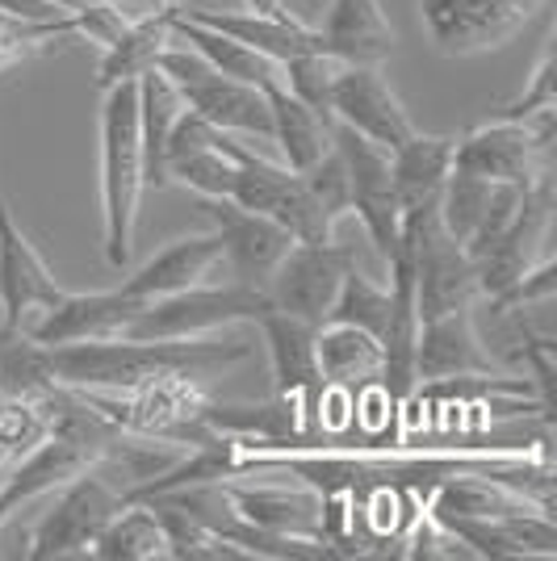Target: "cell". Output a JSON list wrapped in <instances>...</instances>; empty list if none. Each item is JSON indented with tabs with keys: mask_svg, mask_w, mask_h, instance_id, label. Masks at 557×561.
Masks as SVG:
<instances>
[{
	"mask_svg": "<svg viewBox=\"0 0 557 561\" xmlns=\"http://www.w3.org/2000/svg\"><path fill=\"white\" fill-rule=\"evenodd\" d=\"M89 558L96 561H163L172 558L168 545V528H163L160 512L143 499H126L122 512L96 533L89 545Z\"/></svg>",
	"mask_w": 557,
	"mask_h": 561,
	"instance_id": "cell-25",
	"label": "cell"
},
{
	"mask_svg": "<svg viewBox=\"0 0 557 561\" xmlns=\"http://www.w3.org/2000/svg\"><path fill=\"white\" fill-rule=\"evenodd\" d=\"M545 110H557L554 34H549V43H545V47H541V55H536V68H533V76H528V89L515 96V101H508L499 117H533V114H545Z\"/></svg>",
	"mask_w": 557,
	"mask_h": 561,
	"instance_id": "cell-35",
	"label": "cell"
},
{
	"mask_svg": "<svg viewBox=\"0 0 557 561\" xmlns=\"http://www.w3.org/2000/svg\"><path fill=\"white\" fill-rule=\"evenodd\" d=\"M185 114V101L177 93V84L160 68L139 76V135H143V176L147 185L163 188V142L172 122Z\"/></svg>",
	"mask_w": 557,
	"mask_h": 561,
	"instance_id": "cell-29",
	"label": "cell"
},
{
	"mask_svg": "<svg viewBox=\"0 0 557 561\" xmlns=\"http://www.w3.org/2000/svg\"><path fill=\"white\" fill-rule=\"evenodd\" d=\"M499 374L495 356L478 335L474 310H448L436 319H423L416 348V377L423 381H444V377H478Z\"/></svg>",
	"mask_w": 557,
	"mask_h": 561,
	"instance_id": "cell-17",
	"label": "cell"
},
{
	"mask_svg": "<svg viewBox=\"0 0 557 561\" xmlns=\"http://www.w3.org/2000/svg\"><path fill=\"white\" fill-rule=\"evenodd\" d=\"M255 328L264 335L269 365H273V394L285 398H310L319 386V356H315V323H306L298 314L269 310L255 319Z\"/></svg>",
	"mask_w": 557,
	"mask_h": 561,
	"instance_id": "cell-22",
	"label": "cell"
},
{
	"mask_svg": "<svg viewBox=\"0 0 557 561\" xmlns=\"http://www.w3.org/2000/svg\"><path fill=\"white\" fill-rule=\"evenodd\" d=\"M331 117L349 126L352 135L377 142L382 151H395L416 135L407 105L398 101L377 64H340L331 80Z\"/></svg>",
	"mask_w": 557,
	"mask_h": 561,
	"instance_id": "cell-11",
	"label": "cell"
},
{
	"mask_svg": "<svg viewBox=\"0 0 557 561\" xmlns=\"http://www.w3.org/2000/svg\"><path fill=\"white\" fill-rule=\"evenodd\" d=\"M306 188L315 193V202L323 206V214L331 222H340L344 214H349V172H344V160H340V151L331 147L319 164H310L303 172Z\"/></svg>",
	"mask_w": 557,
	"mask_h": 561,
	"instance_id": "cell-36",
	"label": "cell"
},
{
	"mask_svg": "<svg viewBox=\"0 0 557 561\" xmlns=\"http://www.w3.org/2000/svg\"><path fill=\"white\" fill-rule=\"evenodd\" d=\"M71 38H76L71 13L55 18V22H22V18L0 13V71H9L13 64H22L30 55L55 47V43H71Z\"/></svg>",
	"mask_w": 557,
	"mask_h": 561,
	"instance_id": "cell-33",
	"label": "cell"
},
{
	"mask_svg": "<svg viewBox=\"0 0 557 561\" xmlns=\"http://www.w3.org/2000/svg\"><path fill=\"white\" fill-rule=\"evenodd\" d=\"M453 142L457 135H411L390 151V181H395L398 210L411 214L441 202V188L453 172Z\"/></svg>",
	"mask_w": 557,
	"mask_h": 561,
	"instance_id": "cell-23",
	"label": "cell"
},
{
	"mask_svg": "<svg viewBox=\"0 0 557 561\" xmlns=\"http://www.w3.org/2000/svg\"><path fill=\"white\" fill-rule=\"evenodd\" d=\"M59 294H64V285L55 280L43 252L34 248V239L13 218L9 193L0 185V323L25 328Z\"/></svg>",
	"mask_w": 557,
	"mask_h": 561,
	"instance_id": "cell-12",
	"label": "cell"
},
{
	"mask_svg": "<svg viewBox=\"0 0 557 561\" xmlns=\"http://www.w3.org/2000/svg\"><path fill=\"white\" fill-rule=\"evenodd\" d=\"M156 68L177 84V93L185 101V110H193L197 117H206L209 126L218 130H231V135H252V139H273V114H269V96L231 80L218 68H209L197 50L172 47L156 59Z\"/></svg>",
	"mask_w": 557,
	"mask_h": 561,
	"instance_id": "cell-6",
	"label": "cell"
},
{
	"mask_svg": "<svg viewBox=\"0 0 557 561\" xmlns=\"http://www.w3.org/2000/svg\"><path fill=\"white\" fill-rule=\"evenodd\" d=\"M557 110L533 117H490L469 126L453 142V168L490 185H533L545 176V156L554 147Z\"/></svg>",
	"mask_w": 557,
	"mask_h": 561,
	"instance_id": "cell-4",
	"label": "cell"
},
{
	"mask_svg": "<svg viewBox=\"0 0 557 561\" xmlns=\"http://www.w3.org/2000/svg\"><path fill=\"white\" fill-rule=\"evenodd\" d=\"M202 206L214 218V231L223 239V264L231 268V280L264 289L273 268L281 264V256L289 252L294 234L285 231L281 222H273L269 214L235 206L231 197H214V202H202Z\"/></svg>",
	"mask_w": 557,
	"mask_h": 561,
	"instance_id": "cell-15",
	"label": "cell"
},
{
	"mask_svg": "<svg viewBox=\"0 0 557 561\" xmlns=\"http://www.w3.org/2000/svg\"><path fill=\"white\" fill-rule=\"evenodd\" d=\"M172 34H177V43H189V50H197L209 68H218L223 76H231V80H243V84H252L260 93L281 84L277 59L243 47V43H235V38L209 30V25H197L189 22V18H181V13H172Z\"/></svg>",
	"mask_w": 557,
	"mask_h": 561,
	"instance_id": "cell-26",
	"label": "cell"
},
{
	"mask_svg": "<svg viewBox=\"0 0 557 561\" xmlns=\"http://www.w3.org/2000/svg\"><path fill=\"white\" fill-rule=\"evenodd\" d=\"M554 289H557V264L554 260H541V264H533L524 277L511 280L503 294H495V298H487V302L508 314V310H528V306L549 302Z\"/></svg>",
	"mask_w": 557,
	"mask_h": 561,
	"instance_id": "cell-37",
	"label": "cell"
},
{
	"mask_svg": "<svg viewBox=\"0 0 557 561\" xmlns=\"http://www.w3.org/2000/svg\"><path fill=\"white\" fill-rule=\"evenodd\" d=\"M386 314H390V280L382 285V280L365 277L361 264H356L349 277H344V285H340V294H336L327 319H331V323H352V328L370 331V335H377V344H382Z\"/></svg>",
	"mask_w": 557,
	"mask_h": 561,
	"instance_id": "cell-31",
	"label": "cell"
},
{
	"mask_svg": "<svg viewBox=\"0 0 557 561\" xmlns=\"http://www.w3.org/2000/svg\"><path fill=\"white\" fill-rule=\"evenodd\" d=\"M235 512L243 524H252L269 537H310L319 540V507L323 494L315 486H281V482H231L223 478Z\"/></svg>",
	"mask_w": 557,
	"mask_h": 561,
	"instance_id": "cell-19",
	"label": "cell"
},
{
	"mask_svg": "<svg viewBox=\"0 0 557 561\" xmlns=\"http://www.w3.org/2000/svg\"><path fill=\"white\" fill-rule=\"evenodd\" d=\"M273 302L264 289L227 280V285H193L181 294H168L147 302L130 319L126 335L135 340H189V335H209V331H227L235 323H255L260 314H269Z\"/></svg>",
	"mask_w": 557,
	"mask_h": 561,
	"instance_id": "cell-5",
	"label": "cell"
},
{
	"mask_svg": "<svg viewBox=\"0 0 557 561\" xmlns=\"http://www.w3.org/2000/svg\"><path fill=\"white\" fill-rule=\"evenodd\" d=\"M554 227V185H549V172L524 188V202L515 218L508 222V231L499 234V243L490 248L482 260H474L478 268V294L495 298L503 294L511 280H520L533 264H541V248L549 239Z\"/></svg>",
	"mask_w": 557,
	"mask_h": 561,
	"instance_id": "cell-13",
	"label": "cell"
},
{
	"mask_svg": "<svg viewBox=\"0 0 557 561\" xmlns=\"http://www.w3.org/2000/svg\"><path fill=\"white\" fill-rule=\"evenodd\" d=\"M356 268V248L349 243H289V252L281 256V264L273 268V277L264 285L273 310L298 314L306 323H327L331 302L340 294V285Z\"/></svg>",
	"mask_w": 557,
	"mask_h": 561,
	"instance_id": "cell-9",
	"label": "cell"
},
{
	"mask_svg": "<svg viewBox=\"0 0 557 561\" xmlns=\"http://www.w3.org/2000/svg\"><path fill=\"white\" fill-rule=\"evenodd\" d=\"M264 96H269V114H273V142L281 147V164L294 172L319 164L336 147V117L310 110L285 84L264 89Z\"/></svg>",
	"mask_w": 557,
	"mask_h": 561,
	"instance_id": "cell-24",
	"label": "cell"
},
{
	"mask_svg": "<svg viewBox=\"0 0 557 561\" xmlns=\"http://www.w3.org/2000/svg\"><path fill=\"white\" fill-rule=\"evenodd\" d=\"M223 139H227V130H218V126H209L206 117L185 110L172 122L168 142H163V181L189 188L202 202L231 197L235 160L227 156Z\"/></svg>",
	"mask_w": 557,
	"mask_h": 561,
	"instance_id": "cell-14",
	"label": "cell"
},
{
	"mask_svg": "<svg viewBox=\"0 0 557 561\" xmlns=\"http://www.w3.org/2000/svg\"><path fill=\"white\" fill-rule=\"evenodd\" d=\"M549 0H419V25L444 59L508 47Z\"/></svg>",
	"mask_w": 557,
	"mask_h": 561,
	"instance_id": "cell-7",
	"label": "cell"
},
{
	"mask_svg": "<svg viewBox=\"0 0 557 561\" xmlns=\"http://www.w3.org/2000/svg\"><path fill=\"white\" fill-rule=\"evenodd\" d=\"M147 302L126 298L122 289H93V294H59L47 310H38L25 331L38 340V344H80V340H114L126 335L130 319L139 314Z\"/></svg>",
	"mask_w": 557,
	"mask_h": 561,
	"instance_id": "cell-16",
	"label": "cell"
},
{
	"mask_svg": "<svg viewBox=\"0 0 557 561\" xmlns=\"http://www.w3.org/2000/svg\"><path fill=\"white\" fill-rule=\"evenodd\" d=\"M172 13H177V9L151 13V18H139V22L126 25L114 43L101 50L96 89H110V84H122V80H139L143 71L156 68V59L177 43V34H172Z\"/></svg>",
	"mask_w": 557,
	"mask_h": 561,
	"instance_id": "cell-27",
	"label": "cell"
},
{
	"mask_svg": "<svg viewBox=\"0 0 557 561\" xmlns=\"http://www.w3.org/2000/svg\"><path fill=\"white\" fill-rule=\"evenodd\" d=\"M315 356H319V381H340V386H365L382 381V344L370 331L352 323H319L315 331Z\"/></svg>",
	"mask_w": 557,
	"mask_h": 561,
	"instance_id": "cell-28",
	"label": "cell"
},
{
	"mask_svg": "<svg viewBox=\"0 0 557 561\" xmlns=\"http://www.w3.org/2000/svg\"><path fill=\"white\" fill-rule=\"evenodd\" d=\"M336 151L349 172V214L361 218L377 256L390 260L402 239V210H398L395 181H390V151L352 135L340 122H336Z\"/></svg>",
	"mask_w": 557,
	"mask_h": 561,
	"instance_id": "cell-10",
	"label": "cell"
},
{
	"mask_svg": "<svg viewBox=\"0 0 557 561\" xmlns=\"http://www.w3.org/2000/svg\"><path fill=\"white\" fill-rule=\"evenodd\" d=\"M50 4H55V9H59V13H76V9H80V4H84V0H50Z\"/></svg>",
	"mask_w": 557,
	"mask_h": 561,
	"instance_id": "cell-39",
	"label": "cell"
},
{
	"mask_svg": "<svg viewBox=\"0 0 557 561\" xmlns=\"http://www.w3.org/2000/svg\"><path fill=\"white\" fill-rule=\"evenodd\" d=\"M218 264H223V239H218V231L181 234L168 248H160L147 264H139L117 289L126 298H135V302H156V298H168V294L206 285Z\"/></svg>",
	"mask_w": 557,
	"mask_h": 561,
	"instance_id": "cell-18",
	"label": "cell"
},
{
	"mask_svg": "<svg viewBox=\"0 0 557 561\" xmlns=\"http://www.w3.org/2000/svg\"><path fill=\"white\" fill-rule=\"evenodd\" d=\"M336 71H340V59H331L323 50H306V55H294V59L281 64V84L298 101H306L310 110L331 117V80H336Z\"/></svg>",
	"mask_w": 557,
	"mask_h": 561,
	"instance_id": "cell-34",
	"label": "cell"
},
{
	"mask_svg": "<svg viewBox=\"0 0 557 561\" xmlns=\"http://www.w3.org/2000/svg\"><path fill=\"white\" fill-rule=\"evenodd\" d=\"M105 466V461H101ZM126 491L110 486L101 473L84 469L76 473L68 486H59L55 507L43 515V524L34 528L25 558L50 561V558H89V545L96 540V533L122 512Z\"/></svg>",
	"mask_w": 557,
	"mask_h": 561,
	"instance_id": "cell-8",
	"label": "cell"
},
{
	"mask_svg": "<svg viewBox=\"0 0 557 561\" xmlns=\"http://www.w3.org/2000/svg\"><path fill=\"white\" fill-rule=\"evenodd\" d=\"M490 193H495L490 181H478V176L457 172V168L448 172L436 210H441L444 231L453 234L462 248L469 243V234L478 231V222H482V214H487V206H490Z\"/></svg>",
	"mask_w": 557,
	"mask_h": 561,
	"instance_id": "cell-32",
	"label": "cell"
},
{
	"mask_svg": "<svg viewBox=\"0 0 557 561\" xmlns=\"http://www.w3.org/2000/svg\"><path fill=\"white\" fill-rule=\"evenodd\" d=\"M248 9H255V13H277L285 4H281V0H248Z\"/></svg>",
	"mask_w": 557,
	"mask_h": 561,
	"instance_id": "cell-38",
	"label": "cell"
},
{
	"mask_svg": "<svg viewBox=\"0 0 557 561\" xmlns=\"http://www.w3.org/2000/svg\"><path fill=\"white\" fill-rule=\"evenodd\" d=\"M177 13L189 18V22L209 25V30L227 34L235 43L260 50V55H269V59H277V64L294 59V55H306V50H323L319 47L315 25H306L303 18H294L289 9H277V13H255V9L218 13V9H189V4H181Z\"/></svg>",
	"mask_w": 557,
	"mask_h": 561,
	"instance_id": "cell-21",
	"label": "cell"
},
{
	"mask_svg": "<svg viewBox=\"0 0 557 561\" xmlns=\"http://www.w3.org/2000/svg\"><path fill=\"white\" fill-rule=\"evenodd\" d=\"M55 390L59 381L50 374L47 344H38L18 323H0V394L47 402Z\"/></svg>",
	"mask_w": 557,
	"mask_h": 561,
	"instance_id": "cell-30",
	"label": "cell"
},
{
	"mask_svg": "<svg viewBox=\"0 0 557 561\" xmlns=\"http://www.w3.org/2000/svg\"><path fill=\"white\" fill-rule=\"evenodd\" d=\"M252 356L248 340H218L209 335H189V340H135V335H114V340H80V344H55L47 348L50 374L68 390L84 394H122L139 390L160 377H209L231 365H243Z\"/></svg>",
	"mask_w": 557,
	"mask_h": 561,
	"instance_id": "cell-1",
	"label": "cell"
},
{
	"mask_svg": "<svg viewBox=\"0 0 557 561\" xmlns=\"http://www.w3.org/2000/svg\"><path fill=\"white\" fill-rule=\"evenodd\" d=\"M323 55L340 64H386L398 50V34L382 13V0H327L323 22L315 25Z\"/></svg>",
	"mask_w": 557,
	"mask_h": 561,
	"instance_id": "cell-20",
	"label": "cell"
},
{
	"mask_svg": "<svg viewBox=\"0 0 557 561\" xmlns=\"http://www.w3.org/2000/svg\"><path fill=\"white\" fill-rule=\"evenodd\" d=\"M402 252L416 273L419 319H436L448 310H474V302L482 298L478 268L462 243L444 231L436 206L402 214Z\"/></svg>",
	"mask_w": 557,
	"mask_h": 561,
	"instance_id": "cell-3",
	"label": "cell"
},
{
	"mask_svg": "<svg viewBox=\"0 0 557 561\" xmlns=\"http://www.w3.org/2000/svg\"><path fill=\"white\" fill-rule=\"evenodd\" d=\"M101 231L105 264L126 268L135 260V231L143 206V135H139V80L101 89Z\"/></svg>",
	"mask_w": 557,
	"mask_h": 561,
	"instance_id": "cell-2",
	"label": "cell"
}]
</instances>
